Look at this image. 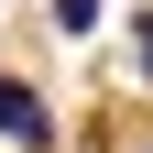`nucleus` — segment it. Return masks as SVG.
Instances as JSON below:
<instances>
[{
	"mask_svg": "<svg viewBox=\"0 0 153 153\" xmlns=\"http://www.w3.org/2000/svg\"><path fill=\"white\" fill-rule=\"evenodd\" d=\"M55 22H66V33H99V22H109V0H55Z\"/></svg>",
	"mask_w": 153,
	"mask_h": 153,
	"instance_id": "f03ea898",
	"label": "nucleus"
},
{
	"mask_svg": "<svg viewBox=\"0 0 153 153\" xmlns=\"http://www.w3.org/2000/svg\"><path fill=\"white\" fill-rule=\"evenodd\" d=\"M0 142H11V153H55V109L33 99L22 76H0Z\"/></svg>",
	"mask_w": 153,
	"mask_h": 153,
	"instance_id": "f257e3e1",
	"label": "nucleus"
},
{
	"mask_svg": "<svg viewBox=\"0 0 153 153\" xmlns=\"http://www.w3.org/2000/svg\"><path fill=\"white\" fill-rule=\"evenodd\" d=\"M142 76H153V22H142Z\"/></svg>",
	"mask_w": 153,
	"mask_h": 153,
	"instance_id": "7ed1b4c3",
	"label": "nucleus"
}]
</instances>
